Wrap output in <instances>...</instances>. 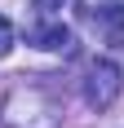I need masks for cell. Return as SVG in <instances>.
<instances>
[{
    "label": "cell",
    "instance_id": "cell-4",
    "mask_svg": "<svg viewBox=\"0 0 124 128\" xmlns=\"http://www.w3.org/2000/svg\"><path fill=\"white\" fill-rule=\"evenodd\" d=\"M13 49V26H9V18H0V58Z\"/></svg>",
    "mask_w": 124,
    "mask_h": 128
},
{
    "label": "cell",
    "instance_id": "cell-3",
    "mask_svg": "<svg viewBox=\"0 0 124 128\" xmlns=\"http://www.w3.org/2000/svg\"><path fill=\"white\" fill-rule=\"evenodd\" d=\"M31 44L36 49H71V26H62V22H49V26H36L31 31Z\"/></svg>",
    "mask_w": 124,
    "mask_h": 128
},
{
    "label": "cell",
    "instance_id": "cell-1",
    "mask_svg": "<svg viewBox=\"0 0 124 128\" xmlns=\"http://www.w3.org/2000/svg\"><path fill=\"white\" fill-rule=\"evenodd\" d=\"M120 97V66L115 62H93L89 66V80H84V102L93 106V110H106V106Z\"/></svg>",
    "mask_w": 124,
    "mask_h": 128
},
{
    "label": "cell",
    "instance_id": "cell-2",
    "mask_svg": "<svg viewBox=\"0 0 124 128\" xmlns=\"http://www.w3.org/2000/svg\"><path fill=\"white\" fill-rule=\"evenodd\" d=\"M93 22L106 31L111 44H120L124 40V4H98V9H93Z\"/></svg>",
    "mask_w": 124,
    "mask_h": 128
},
{
    "label": "cell",
    "instance_id": "cell-5",
    "mask_svg": "<svg viewBox=\"0 0 124 128\" xmlns=\"http://www.w3.org/2000/svg\"><path fill=\"white\" fill-rule=\"evenodd\" d=\"M31 9H40V13H53V9H62V0H31Z\"/></svg>",
    "mask_w": 124,
    "mask_h": 128
}]
</instances>
